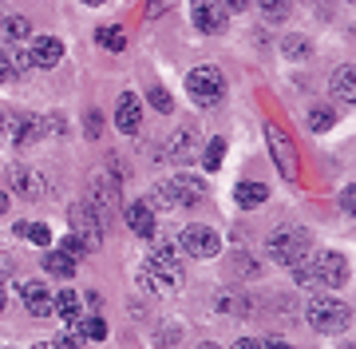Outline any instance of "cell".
Returning a JSON list of instances; mask_svg holds the SVG:
<instances>
[{
  "instance_id": "cell-32",
  "label": "cell",
  "mask_w": 356,
  "mask_h": 349,
  "mask_svg": "<svg viewBox=\"0 0 356 349\" xmlns=\"http://www.w3.org/2000/svg\"><path fill=\"white\" fill-rule=\"evenodd\" d=\"M60 250H64V254H72V258H83V254H88V246L79 242L76 234H67V238H64V246H60Z\"/></svg>"
},
{
  "instance_id": "cell-22",
  "label": "cell",
  "mask_w": 356,
  "mask_h": 349,
  "mask_svg": "<svg viewBox=\"0 0 356 349\" xmlns=\"http://www.w3.org/2000/svg\"><path fill=\"white\" fill-rule=\"evenodd\" d=\"M44 270L56 274V278H72V274H76V258L64 254V250H51L48 258H44Z\"/></svg>"
},
{
  "instance_id": "cell-4",
  "label": "cell",
  "mask_w": 356,
  "mask_h": 349,
  "mask_svg": "<svg viewBox=\"0 0 356 349\" xmlns=\"http://www.w3.org/2000/svg\"><path fill=\"white\" fill-rule=\"evenodd\" d=\"M269 258L277 262V266H285V270H293V266H301L309 254V231H301V226H293V231H273L269 234Z\"/></svg>"
},
{
  "instance_id": "cell-30",
  "label": "cell",
  "mask_w": 356,
  "mask_h": 349,
  "mask_svg": "<svg viewBox=\"0 0 356 349\" xmlns=\"http://www.w3.org/2000/svg\"><path fill=\"white\" fill-rule=\"evenodd\" d=\"M83 341H79V334H76V325H67V334H60L56 337V349H79Z\"/></svg>"
},
{
  "instance_id": "cell-6",
  "label": "cell",
  "mask_w": 356,
  "mask_h": 349,
  "mask_svg": "<svg viewBox=\"0 0 356 349\" xmlns=\"http://www.w3.org/2000/svg\"><path fill=\"white\" fill-rule=\"evenodd\" d=\"M186 91H191V100L198 107H214V104L226 100V76H222L214 64H202L186 76Z\"/></svg>"
},
{
  "instance_id": "cell-42",
  "label": "cell",
  "mask_w": 356,
  "mask_h": 349,
  "mask_svg": "<svg viewBox=\"0 0 356 349\" xmlns=\"http://www.w3.org/2000/svg\"><path fill=\"white\" fill-rule=\"evenodd\" d=\"M83 4H103V0H83Z\"/></svg>"
},
{
  "instance_id": "cell-36",
  "label": "cell",
  "mask_w": 356,
  "mask_h": 349,
  "mask_svg": "<svg viewBox=\"0 0 356 349\" xmlns=\"http://www.w3.org/2000/svg\"><path fill=\"white\" fill-rule=\"evenodd\" d=\"M222 8H229V13H242V8H250V0H222Z\"/></svg>"
},
{
  "instance_id": "cell-28",
  "label": "cell",
  "mask_w": 356,
  "mask_h": 349,
  "mask_svg": "<svg viewBox=\"0 0 356 349\" xmlns=\"http://www.w3.org/2000/svg\"><path fill=\"white\" fill-rule=\"evenodd\" d=\"M257 4H261V13H266L269 20H285V13H289L293 0H257Z\"/></svg>"
},
{
  "instance_id": "cell-2",
  "label": "cell",
  "mask_w": 356,
  "mask_h": 349,
  "mask_svg": "<svg viewBox=\"0 0 356 349\" xmlns=\"http://www.w3.org/2000/svg\"><path fill=\"white\" fill-rule=\"evenodd\" d=\"M297 270V282H317V286H325V290H341L344 282H348V258L344 254H337V250H329V254H321L313 266H293Z\"/></svg>"
},
{
  "instance_id": "cell-9",
  "label": "cell",
  "mask_w": 356,
  "mask_h": 349,
  "mask_svg": "<svg viewBox=\"0 0 356 349\" xmlns=\"http://www.w3.org/2000/svg\"><path fill=\"white\" fill-rule=\"evenodd\" d=\"M72 234H76L88 250H95V246H99V238H103L99 215H95L91 207H76V210H72Z\"/></svg>"
},
{
  "instance_id": "cell-12",
  "label": "cell",
  "mask_w": 356,
  "mask_h": 349,
  "mask_svg": "<svg viewBox=\"0 0 356 349\" xmlns=\"http://www.w3.org/2000/svg\"><path fill=\"white\" fill-rule=\"evenodd\" d=\"M8 187H13L16 194H24V199H44V194H48V179L32 167H13L8 171Z\"/></svg>"
},
{
  "instance_id": "cell-34",
  "label": "cell",
  "mask_w": 356,
  "mask_h": 349,
  "mask_svg": "<svg viewBox=\"0 0 356 349\" xmlns=\"http://www.w3.org/2000/svg\"><path fill=\"white\" fill-rule=\"evenodd\" d=\"M99 131H103L99 111H88V139H99Z\"/></svg>"
},
{
  "instance_id": "cell-29",
  "label": "cell",
  "mask_w": 356,
  "mask_h": 349,
  "mask_svg": "<svg viewBox=\"0 0 356 349\" xmlns=\"http://www.w3.org/2000/svg\"><path fill=\"white\" fill-rule=\"evenodd\" d=\"M285 56L305 60V56H309V40H305V36H289V40H285Z\"/></svg>"
},
{
  "instance_id": "cell-10",
  "label": "cell",
  "mask_w": 356,
  "mask_h": 349,
  "mask_svg": "<svg viewBox=\"0 0 356 349\" xmlns=\"http://www.w3.org/2000/svg\"><path fill=\"white\" fill-rule=\"evenodd\" d=\"M191 13H194V28H198V32H222V28H226V8H222V0H191Z\"/></svg>"
},
{
  "instance_id": "cell-31",
  "label": "cell",
  "mask_w": 356,
  "mask_h": 349,
  "mask_svg": "<svg viewBox=\"0 0 356 349\" xmlns=\"http://www.w3.org/2000/svg\"><path fill=\"white\" fill-rule=\"evenodd\" d=\"M151 104H154V111H170V91L166 88H151Z\"/></svg>"
},
{
  "instance_id": "cell-41",
  "label": "cell",
  "mask_w": 356,
  "mask_h": 349,
  "mask_svg": "<svg viewBox=\"0 0 356 349\" xmlns=\"http://www.w3.org/2000/svg\"><path fill=\"white\" fill-rule=\"evenodd\" d=\"M198 349H222V346H198Z\"/></svg>"
},
{
  "instance_id": "cell-18",
  "label": "cell",
  "mask_w": 356,
  "mask_h": 349,
  "mask_svg": "<svg viewBox=\"0 0 356 349\" xmlns=\"http://www.w3.org/2000/svg\"><path fill=\"white\" fill-rule=\"evenodd\" d=\"M32 36V24L24 16H0V40L4 44H20V40Z\"/></svg>"
},
{
  "instance_id": "cell-16",
  "label": "cell",
  "mask_w": 356,
  "mask_h": 349,
  "mask_svg": "<svg viewBox=\"0 0 356 349\" xmlns=\"http://www.w3.org/2000/svg\"><path fill=\"white\" fill-rule=\"evenodd\" d=\"M8 139L16 143V147H28V143H36L40 139V123L36 119H24V116H8Z\"/></svg>"
},
{
  "instance_id": "cell-15",
  "label": "cell",
  "mask_w": 356,
  "mask_h": 349,
  "mask_svg": "<svg viewBox=\"0 0 356 349\" xmlns=\"http://www.w3.org/2000/svg\"><path fill=\"white\" fill-rule=\"evenodd\" d=\"M123 215H127V226L139 234V238H154V207L151 203H131Z\"/></svg>"
},
{
  "instance_id": "cell-27",
  "label": "cell",
  "mask_w": 356,
  "mask_h": 349,
  "mask_svg": "<svg viewBox=\"0 0 356 349\" xmlns=\"http://www.w3.org/2000/svg\"><path fill=\"white\" fill-rule=\"evenodd\" d=\"M222 155H226V139H210V147H206V155H202V167L218 171L222 167Z\"/></svg>"
},
{
  "instance_id": "cell-1",
  "label": "cell",
  "mask_w": 356,
  "mask_h": 349,
  "mask_svg": "<svg viewBox=\"0 0 356 349\" xmlns=\"http://www.w3.org/2000/svg\"><path fill=\"white\" fill-rule=\"evenodd\" d=\"M139 282L151 290V294H170L182 286V262H178V250L175 246H151V254L143 262L139 270Z\"/></svg>"
},
{
  "instance_id": "cell-35",
  "label": "cell",
  "mask_w": 356,
  "mask_h": 349,
  "mask_svg": "<svg viewBox=\"0 0 356 349\" xmlns=\"http://www.w3.org/2000/svg\"><path fill=\"white\" fill-rule=\"evenodd\" d=\"M163 8H170V0H151V4H147V16H159Z\"/></svg>"
},
{
  "instance_id": "cell-5",
  "label": "cell",
  "mask_w": 356,
  "mask_h": 349,
  "mask_svg": "<svg viewBox=\"0 0 356 349\" xmlns=\"http://www.w3.org/2000/svg\"><path fill=\"white\" fill-rule=\"evenodd\" d=\"M309 325L317 329V334H341L344 325L353 322V310L344 306L341 297H329V294H321L309 302V310H305Z\"/></svg>"
},
{
  "instance_id": "cell-37",
  "label": "cell",
  "mask_w": 356,
  "mask_h": 349,
  "mask_svg": "<svg viewBox=\"0 0 356 349\" xmlns=\"http://www.w3.org/2000/svg\"><path fill=\"white\" fill-rule=\"evenodd\" d=\"M234 349H261V341H254V337H238Z\"/></svg>"
},
{
  "instance_id": "cell-8",
  "label": "cell",
  "mask_w": 356,
  "mask_h": 349,
  "mask_svg": "<svg viewBox=\"0 0 356 349\" xmlns=\"http://www.w3.org/2000/svg\"><path fill=\"white\" fill-rule=\"evenodd\" d=\"M266 135H269V155H273V163H277V171L285 175V179H297V151H293V143H289V135L277 127V123H269L266 127Z\"/></svg>"
},
{
  "instance_id": "cell-20",
  "label": "cell",
  "mask_w": 356,
  "mask_h": 349,
  "mask_svg": "<svg viewBox=\"0 0 356 349\" xmlns=\"http://www.w3.org/2000/svg\"><path fill=\"white\" fill-rule=\"evenodd\" d=\"M234 199H238V207H261L269 199V191H266V183H238V191H234Z\"/></svg>"
},
{
  "instance_id": "cell-21",
  "label": "cell",
  "mask_w": 356,
  "mask_h": 349,
  "mask_svg": "<svg viewBox=\"0 0 356 349\" xmlns=\"http://www.w3.org/2000/svg\"><path fill=\"white\" fill-rule=\"evenodd\" d=\"M166 155L175 159V163H191L194 159V135L191 131H175V139L166 147Z\"/></svg>"
},
{
  "instance_id": "cell-24",
  "label": "cell",
  "mask_w": 356,
  "mask_h": 349,
  "mask_svg": "<svg viewBox=\"0 0 356 349\" xmlns=\"http://www.w3.org/2000/svg\"><path fill=\"white\" fill-rule=\"evenodd\" d=\"M76 334L91 337V341H103V337H107V322H103L99 313H91V318H79V322H76Z\"/></svg>"
},
{
  "instance_id": "cell-38",
  "label": "cell",
  "mask_w": 356,
  "mask_h": 349,
  "mask_svg": "<svg viewBox=\"0 0 356 349\" xmlns=\"http://www.w3.org/2000/svg\"><path fill=\"white\" fill-rule=\"evenodd\" d=\"M4 210H8V194L0 191V215H4Z\"/></svg>"
},
{
  "instance_id": "cell-13",
  "label": "cell",
  "mask_w": 356,
  "mask_h": 349,
  "mask_svg": "<svg viewBox=\"0 0 356 349\" xmlns=\"http://www.w3.org/2000/svg\"><path fill=\"white\" fill-rule=\"evenodd\" d=\"M28 60H32V68H56L60 60H64V40H60V36H40V40H32Z\"/></svg>"
},
{
  "instance_id": "cell-23",
  "label": "cell",
  "mask_w": 356,
  "mask_h": 349,
  "mask_svg": "<svg viewBox=\"0 0 356 349\" xmlns=\"http://www.w3.org/2000/svg\"><path fill=\"white\" fill-rule=\"evenodd\" d=\"M16 234H20L24 242H32V246H48L51 242V231L44 226V222H16Z\"/></svg>"
},
{
  "instance_id": "cell-43",
  "label": "cell",
  "mask_w": 356,
  "mask_h": 349,
  "mask_svg": "<svg viewBox=\"0 0 356 349\" xmlns=\"http://www.w3.org/2000/svg\"><path fill=\"white\" fill-rule=\"evenodd\" d=\"M32 349H51V346H32Z\"/></svg>"
},
{
  "instance_id": "cell-19",
  "label": "cell",
  "mask_w": 356,
  "mask_h": 349,
  "mask_svg": "<svg viewBox=\"0 0 356 349\" xmlns=\"http://www.w3.org/2000/svg\"><path fill=\"white\" fill-rule=\"evenodd\" d=\"M332 91H337V100L344 104H356V68H337V76H332Z\"/></svg>"
},
{
  "instance_id": "cell-39",
  "label": "cell",
  "mask_w": 356,
  "mask_h": 349,
  "mask_svg": "<svg viewBox=\"0 0 356 349\" xmlns=\"http://www.w3.org/2000/svg\"><path fill=\"white\" fill-rule=\"evenodd\" d=\"M269 349H293V346H285V341H269Z\"/></svg>"
},
{
  "instance_id": "cell-11",
  "label": "cell",
  "mask_w": 356,
  "mask_h": 349,
  "mask_svg": "<svg viewBox=\"0 0 356 349\" xmlns=\"http://www.w3.org/2000/svg\"><path fill=\"white\" fill-rule=\"evenodd\" d=\"M115 127L123 131V135H135L143 127V104L135 91H123L119 95V104H115Z\"/></svg>"
},
{
  "instance_id": "cell-40",
  "label": "cell",
  "mask_w": 356,
  "mask_h": 349,
  "mask_svg": "<svg viewBox=\"0 0 356 349\" xmlns=\"http://www.w3.org/2000/svg\"><path fill=\"white\" fill-rule=\"evenodd\" d=\"M0 310H4V290H0Z\"/></svg>"
},
{
  "instance_id": "cell-33",
  "label": "cell",
  "mask_w": 356,
  "mask_h": 349,
  "mask_svg": "<svg viewBox=\"0 0 356 349\" xmlns=\"http://www.w3.org/2000/svg\"><path fill=\"white\" fill-rule=\"evenodd\" d=\"M8 79H16V72H13V60H8V52L0 48V84H8Z\"/></svg>"
},
{
  "instance_id": "cell-17",
  "label": "cell",
  "mask_w": 356,
  "mask_h": 349,
  "mask_svg": "<svg viewBox=\"0 0 356 349\" xmlns=\"http://www.w3.org/2000/svg\"><path fill=\"white\" fill-rule=\"evenodd\" d=\"M51 313H60L67 325H76V322H79V313H83V302H79L72 290H64V294L51 297Z\"/></svg>"
},
{
  "instance_id": "cell-25",
  "label": "cell",
  "mask_w": 356,
  "mask_h": 349,
  "mask_svg": "<svg viewBox=\"0 0 356 349\" xmlns=\"http://www.w3.org/2000/svg\"><path fill=\"white\" fill-rule=\"evenodd\" d=\"M95 40H99L107 52H123V48H127V32H123V28H99Z\"/></svg>"
},
{
  "instance_id": "cell-26",
  "label": "cell",
  "mask_w": 356,
  "mask_h": 349,
  "mask_svg": "<svg viewBox=\"0 0 356 349\" xmlns=\"http://www.w3.org/2000/svg\"><path fill=\"white\" fill-rule=\"evenodd\" d=\"M332 123H337V111H332V107H313V111H309V131H329Z\"/></svg>"
},
{
  "instance_id": "cell-14",
  "label": "cell",
  "mask_w": 356,
  "mask_h": 349,
  "mask_svg": "<svg viewBox=\"0 0 356 349\" xmlns=\"http://www.w3.org/2000/svg\"><path fill=\"white\" fill-rule=\"evenodd\" d=\"M24 310L32 313V318H48L51 313V290L44 282H24Z\"/></svg>"
},
{
  "instance_id": "cell-7",
  "label": "cell",
  "mask_w": 356,
  "mask_h": 349,
  "mask_svg": "<svg viewBox=\"0 0 356 349\" xmlns=\"http://www.w3.org/2000/svg\"><path fill=\"white\" fill-rule=\"evenodd\" d=\"M178 246L191 254V258H214L218 250H222V238H218V231H210V226H186L182 231V238H178Z\"/></svg>"
},
{
  "instance_id": "cell-3",
  "label": "cell",
  "mask_w": 356,
  "mask_h": 349,
  "mask_svg": "<svg viewBox=\"0 0 356 349\" xmlns=\"http://www.w3.org/2000/svg\"><path fill=\"white\" fill-rule=\"evenodd\" d=\"M154 203H163L166 210H178V207H194L198 199H206V183L198 175H175V179H166L154 187L151 194Z\"/></svg>"
}]
</instances>
